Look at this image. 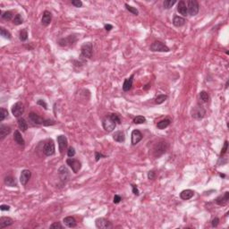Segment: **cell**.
<instances>
[{"label":"cell","mask_w":229,"mask_h":229,"mask_svg":"<svg viewBox=\"0 0 229 229\" xmlns=\"http://www.w3.org/2000/svg\"><path fill=\"white\" fill-rule=\"evenodd\" d=\"M168 149V144L166 142H159L155 148H154V156L156 158H159L163 154H165Z\"/></svg>","instance_id":"obj_1"},{"label":"cell","mask_w":229,"mask_h":229,"mask_svg":"<svg viewBox=\"0 0 229 229\" xmlns=\"http://www.w3.org/2000/svg\"><path fill=\"white\" fill-rule=\"evenodd\" d=\"M187 9H188V14L191 16H195L199 13L200 5L196 0H189L188 5H187Z\"/></svg>","instance_id":"obj_2"},{"label":"cell","mask_w":229,"mask_h":229,"mask_svg":"<svg viewBox=\"0 0 229 229\" xmlns=\"http://www.w3.org/2000/svg\"><path fill=\"white\" fill-rule=\"evenodd\" d=\"M102 126L104 128V130L107 132H111L112 131L114 130V128H116L117 126V123L114 122V120L111 119V117L108 116V117H106L103 118L102 120Z\"/></svg>","instance_id":"obj_3"},{"label":"cell","mask_w":229,"mask_h":229,"mask_svg":"<svg viewBox=\"0 0 229 229\" xmlns=\"http://www.w3.org/2000/svg\"><path fill=\"white\" fill-rule=\"evenodd\" d=\"M150 50L153 52H169V48L161 41H154L150 45Z\"/></svg>","instance_id":"obj_4"},{"label":"cell","mask_w":229,"mask_h":229,"mask_svg":"<svg viewBox=\"0 0 229 229\" xmlns=\"http://www.w3.org/2000/svg\"><path fill=\"white\" fill-rule=\"evenodd\" d=\"M23 113H24V105L22 102H16L12 107V114H14V117L20 118Z\"/></svg>","instance_id":"obj_5"},{"label":"cell","mask_w":229,"mask_h":229,"mask_svg":"<svg viewBox=\"0 0 229 229\" xmlns=\"http://www.w3.org/2000/svg\"><path fill=\"white\" fill-rule=\"evenodd\" d=\"M66 164L71 167V169L73 170V172L74 174L78 173L79 170L82 168V164L78 159H75L73 158H69L66 159Z\"/></svg>","instance_id":"obj_6"},{"label":"cell","mask_w":229,"mask_h":229,"mask_svg":"<svg viewBox=\"0 0 229 229\" xmlns=\"http://www.w3.org/2000/svg\"><path fill=\"white\" fill-rule=\"evenodd\" d=\"M92 49H93V46H92L91 42L84 43L81 48L82 55L84 57H87V58H90L92 56Z\"/></svg>","instance_id":"obj_7"},{"label":"cell","mask_w":229,"mask_h":229,"mask_svg":"<svg viewBox=\"0 0 229 229\" xmlns=\"http://www.w3.org/2000/svg\"><path fill=\"white\" fill-rule=\"evenodd\" d=\"M206 114V110L201 106H196L192 110V117L195 119H202Z\"/></svg>","instance_id":"obj_8"},{"label":"cell","mask_w":229,"mask_h":229,"mask_svg":"<svg viewBox=\"0 0 229 229\" xmlns=\"http://www.w3.org/2000/svg\"><path fill=\"white\" fill-rule=\"evenodd\" d=\"M55 143L52 140H49L48 141L45 145H44V148H43V152L44 154L48 157L49 156H52L55 154Z\"/></svg>","instance_id":"obj_9"},{"label":"cell","mask_w":229,"mask_h":229,"mask_svg":"<svg viewBox=\"0 0 229 229\" xmlns=\"http://www.w3.org/2000/svg\"><path fill=\"white\" fill-rule=\"evenodd\" d=\"M95 225H96L97 228L100 229H108L112 227V224L109 220H107L105 218H99L95 221Z\"/></svg>","instance_id":"obj_10"},{"label":"cell","mask_w":229,"mask_h":229,"mask_svg":"<svg viewBox=\"0 0 229 229\" xmlns=\"http://www.w3.org/2000/svg\"><path fill=\"white\" fill-rule=\"evenodd\" d=\"M58 175H59V178L61 180V182L63 183H66L70 178V173L69 170L67 169L66 166H62L59 169H58Z\"/></svg>","instance_id":"obj_11"},{"label":"cell","mask_w":229,"mask_h":229,"mask_svg":"<svg viewBox=\"0 0 229 229\" xmlns=\"http://www.w3.org/2000/svg\"><path fill=\"white\" fill-rule=\"evenodd\" d=\"M31 177V172L29 169H23L20 175V182L22 185L25 186Z\"/></svg>","instance_id":"obj_12"},{"label":"cell","mask_w":229,"mask_h":229,"mask_svg":"<svg viewBox=\"0 0 229 229\" xmlns=\"http://www.w3.org/2000/svg\"><path fill=\"white\" fill-rule=\"evenodd\" d=\"M57 143H58L60 153L63 154L67 148V138L65 135H58L57 136Z\"/></svg>","instance_id":"obj_13"},{"label":"cell","mask_w":229,"mask_h":229,"mask_svg":"<svg viewBox=\"0 0 229 229\" xmlns=\"http://www.w3.org/2000/svg\"><path fill=\"white\" fill-rule=\"evenodd\" d=\"M29 119H30L34 124H38V125L43 124L44 122H45V119H44V118H42L41 117H40L39 114H37L34 113V112L30 113V114H29Z\"/></svg>","instance_id":"obj_14"},{"label":"cell","mask_w":229,"mask_h":229,"mask_svg":"<svg viewBox=\"0 0 229 229\" xmlns=\"http://www.w3.org/2000/svg\"><path fill=\"white\" fill-rule=\"evenodd\" d=\"M142 133L139 130H133L132 132V144L136 145L142 140Z\"/></svg>","instance_id":"obj_15"},{"label":"cell","mask_w":229,"mask_h":229,"mask_svg":"<svg viewBox=\"0 0 229 229\" xmlns=\"http://www.w3.org/2000/svg\"><path fill=\"white\" fill-rule=\"evenodd\" d=\"M228 201H229V193H228V192H225V193H224V195H221V196L218 197V198L215 200L216 203L218 204L219 206H225V205H226L227 202H228Z\"/></svg>","instance_id":"obj_16"},{"label":"cell","mask_w":229,"mask_h":229,"mask_svg":"<svg viewBox=\"0 0 229 229\" xmlns=\"http://www.w3.org/2000/svg\"><path fill=\"white\" fill-rule=\"evenodd\" d=\"M52 21V14L49 11H44L43 14H42V18H41V23L43 25L48 26Z\"/></svg>","instance_id":"obj_17"},{"label":"cell","mask_w":229,"mask_h":229,"mask_svg":"<svg viewBox=\"0 0 229 229\" xmlns=\"http://www.w3.org/2000/svg\"><path fill=\"white\" fill-rule=\"evenodd\" d=\"M11 132V127L6 124L0 125V140L5 139Z\"/></svg>","instance_id":"obj_18"},{"label":"cell","mask_w":229,"mask_h":229,"mask_svg":"<svg viewBox=\"0 0 229 229\" xmlns=\"http://www.w3.org/2000/svg\"><path fill=\"white\" fill-rule=\"evenodd\" d=\"M113 139L114 142H124L125 141V135H124V132L123 131H117L116 132L113 134Z\"/></svg>","instance_id":"obj_19"},{"label":"cell","mask_w":229,"mask_h":229,"mask_svg":"<svg viewBox=\"0 0 229 229\" xmlns=\"http://www.w3.org/2000/svg\"><path fill=\"white\" fill-rule=\"evenodd\" d=\"M194 196V192L193 190H183V192L180 193V198L183 201H188L190 199H192Z\"/></svg>","instance_id":"obj_20"},{"label":"cell","mask_w":229,"mask_h":229,"mask_svg":"<svg viewBox=\"0 0 229 229\" xmlns=\"http://www.w3.org/2000/svg\"><path fill=\"white\" fill-rule=\"evenodd\" d=\"M14 142H15L18 145H20V146H24V144H25V141H24V139H23V136H22V133L19 132L18 130L14 131Z\"/></svg>","instance_id":"obj_21"},{"label":"cell","mask_w":229,"mask_h":229,"mask_svg":"<svg viewBox=\"0 0 229 229\" xmlns=\"http://www.w3.org/2000/svg\"><path fill=\"white\" fill-rule=\"evenodd\" d=\"M133 77H134V74L131 75L129 78H126L123 83V90L124 91H129L132 87V82H133Z\"/></svg>","instance_id":"obj_22"},{"label":"cell","mask_w":229,"mask_h":229,"mask_svg":"<svg viewBox=\"0 0 229 229\" xmlns=\"http://www.w3.org/2000/svg\"><path fill=\"white\" fill-rule=\"evenodd\" d=\"M177 12L182 14L183 16H186L188 14V9H187V6L185 4L184 1H183V0H181V1H179L178 5H177Z\"/></svg>","instance_id":"obj_23"},{"label":"cell","mask_w":229,"mask_h":229,"mask_svg":"<svg viewBox=\"0 0 229 229\" xmlns=\"http://www.w3.org/2000/svg\"><path fill=\"white\" fill-rule=\"evenodd\" d=\"M14 224V220L11 218L8 217H2L0 218V228H5L7 226H10Z\"/></svg>","instance_id":"obj_24"},{"label":"cell","mask_w":229,"mask_h":229,"mask_svg":"<svg viewBox=\"0 0 229 229\" xmlns=\"http://www.w3.org/2000/svg\"><path fill=\"white\" fill-rule=\"evenodd\" d=\"M63 222L67 227H70V228H73L77 225V222H76L75 218L73 217H66L63 219Z\"/></svg>","instance_id":"obj_25"},{"label":"cell","mask_w":229,"mask_h":229,"mask_svg":"<svg viewBox=\"0 0 229 229\" xmlns=\"http://www.w3.org/2000/svg\"><path fill=\"white\" fill-rule=\"evenodd\" d=\"M186 23V20L182 17V16H178V15H176L174 16V19H173V24L176 26V27H182Z\"/></svg>","instance_id":"obj_26"},{"label":"cell","mask_w":229,"mask_h":229,"mask_svg":"<svg viewBox=\"0 0 229 229\" xmlns=\"http://www.w3.org/2000/svg\"><path fill=\"white\" fill-rule=\"evenodd\" d=\"M4 183L6 185L9 186V187H16L17 186V183L14 177H13L12 176H7L5 177L4 179Z\"/></svg>","instance_id":"obj_27"},{"label":"cell","mask_w":229,"mask_h":229,"mask_svg":"<svg viewBox=\"0 0 229 229\" xmlns=\"http://www.w3.org/2000/svg\"><path fill=\"white\" fill-rule=\"evenodd\" d=\"M18 126H19V128H20L23 132H26L27 131V129H28V124H27V122H26V120L24 119V118H22V117H20L18 119Z\"/></svg>","instance_id":"obj_28"},{"label":"cell","mask_w":229,"mask_h":229,"mask_svg":"<svg viewBox=\"0 0 229 229\" xmlns=\"http://www.w3.org/2000/svg\"><path fill=\"white\" fill-rule=\"evenodd\" d=\"M170 123H171L170 119L166 118V119H163V120L159 121V122L157 124V127H158L159 129H160V130H163V129L166 128L167 126H169Z\"/></svg>","instance_id":"obj_29"},{"label":"cell","mask_w":229,"mask_h":229,"mask_svg":"<svg viewBox=\"0 0 229 229\" xmlns=\"http://www.w3.org/2000/svg\"><path fill=\"white\" fill-rule=\"evenodd\" d=\"M19 39H20V41L23 42H24L28 40V31L26 29H23L22 31H20V33H19Z\"/></svg>","instance_id":"obj_30"},{"label":"cell","mask_w":229,"mask_h":229,"mask_svg":"<svg viewBox=\"0 0 229 229\" xmlns=\"http://www.w3.org/2000/svg\"><path fill=\"white\" fill-rule=\"evenodd\" d=\"M72 36H70V37H68V38H65V39H62V40H60L59 41V45L60 46H62V47H66L67 45H69V44H73L74 41H73L71 39H72Z\"/></svg>","instance_id":"obj_31"},{"label":"cell","mask_w":229,"mask_h":229,"mask_svg":"<svg viewBox=\"0 0 229 229\" xmlns=\"http://www.w3.org/2000/svg\"><path fill=\"white\" fill-rule=\"evenodd\" d=\"M13 23L14 25H21L23 23V18L22 17V15L20 14H15V16L14 18Z\"/></svg>","instance_id":"obj_32"},{"label":"cell","mask_w":229,"mask_h":229,"mask_svg":"<svg viewBox=\"0 0 229 229\" xmlns=\"http://www.w3.org/2000/svg\"><path fill=\"white\" fill-rule=\"evenodd\" d=\"M0 34H1V36H3L5 39H7V40H11L12 39L11 33L8 31H6L5 28H3V27L0 28Z\"/></svg>","instance_id":"obj_33"},{"label":"cell","mask_w":229,"mask_h":229,"mask_svg":"<svg viewBox=\"0 0 229 229\" xmlns=\"http://www.w3.org/2000/svg\"><path fill=\"white\" fill-rule=\"evenodd\" d=\"M1 16H2V18L4 19V20L10 21V20H12L13 17H14V14L11 11H6V12H4L2 14ZM13 20H14V19H13Z\"/></svg>","instance_id":"obj_34"},{"label":"cell","mask_w":229,"mask_h":229,"mask_svg":"<svg viewBox=\"0 0 229 229\" xmlns=\"http://www.w3.org/2000/svg\"><path fill=\"white\" fill-rule=\"evenodd\" d=\"M176 3V0H166L163 3V6L165 9H170Z\"/></svg>","instance_id":"obj_35"},{"label":"cell","mask_w":229,"mask_h":229,"mask_svg":"<svg viewBox=\"0 0 229 229\" xmlns=\"http://www.w3.org/2000/svg\"><path fill=\"white\" fill-rule=\"evenodd\" d=\"M166 100H167L166 95L161 94V95H159V96L155 99V102H156V104L159 105V104H162L163 102H165Z\"/></svg>","instance_id":"obj_36"},{"label":"cell","mask_w":229,"mask_h":229,"mask_svg":"<svg viewBox=\"0 0 229 229\" xmlns=\"http://www.w3.org/2000/svg\"><path fill=\"white\" fill-rule=\"evenodd\" d=\"M7 117H8L7 109H6L4 107H1V110H0V122H3Z\"/></svg>","instance_id":"obj_37"},{"label":"cell","mask_w":229,"mask_h":229,"mask_svg":"<svg viewBox=\"0 0 229 229\" xmlns=\"http://www.w3.org/2000/svg\"><path fill=\"white\" fill-rule=\"evenodd\" d=\"M133 123H134L135 124H144V123H146V118L142 116H138V117H134V119H133Z\"/></svg>","instance_id":"obj_38"},{"label":"cell","mask_w":229,"mask_h":229,"mask_svg":"<svg viewBox=\"0 0 229 229\" xmlns=\"http://www.w3.org/2000/svg\"><path fill=\"white\" fill-rule=\"evenodd\" d=\"M124 6H125L126 10L129 11L130 13H132V14H134V15H138V14H139V11H138L135 7H133V6H129L128 4H125Z\"/></svg>","instance_id":"obj_39"},{"label":"cell","mask_w":229,"mask_h":229,"mask_svg":"<svg viewBox=\"0 0 229 229\" xmlns=\"http://www.w3.org/2000/svg\"><path fill=\"white\" fill-rule=\"evenodd\" d=\"M200 98H201V100L203 102H208V99H209V96H208V94L207 91L201 90V91L200 92Z\"/></svg>","instance_id":"obj_40"},{"label":"cell","mask_w":229,"mask_h":229,"mask_svg":"<svg viewBox=\"0 0 229 229\" xmlns=\"http://www.w3.org/2000/svg\"><path fill=\"white\" fill-rule=\"evenodd\" d=\"M49 228H51V229H63L64 226L61 225L60 222H55V223H53V224L49 226Z\"/></svg>","instance_id":"obj_41"},{"label":"cell","mask_w":229,"mask_h":229,"mask_svg":"<svg viewBox=\"0 0 229 229\" xmlns=\"http://www.w3.org/2000/svg\"><path fill=\"white\" fill-rule=\"evenodd\" d=\"M109 117H111L112 120H114L117 124H120L121 123V120H120V117H118V114H110Z\"/></svg>","instance_id":"obj_42"},{"label":"cell","mask_w":229,"mask_h":229,"mask_svg":"<svg viewBox=\"0 0 229 229\" xmlns=\"http://www.w3.org/2000/svg\"><path fill=\"white\" fill-rule=\"evenodd\" d=\"M75 155V149L73 147H70L67 150V156L69 158H73Z\"/></svg>","instance_id":"obj_43"},{"label":"cell","mask_w":229,"mask_h":229,"mask_svg":"<svg viewBox=\"0 0 229 229\" xmlns=\"http://www.w3.org/2000/svg\"><path fill=\"white\" fill-rule=\"evenodd\" d=\"M227 147H228V142H227V141H225V144H224V147L222 148V149H221V152H220V157L224 156V155L226 153Z\"/></svg>","instance_id":"obj_44"},{"label":"cell","mask_w":229,"mask_h":229,"mask_svg":"<svg viewBox=\"0 0 229 229\" xmlns=\"http://www.w3.org/2000/svg\"><path fill=\"white\" fill-rule=\"evenodd\" d=\"M72 5L74 6L75 7H82V2L81 0H73Z\"/></svg>","instance_id":"obj_45"},{"label":"cell","mask_w":229,"mask_h":229,"mask_svg":"<svg viewBox=\"0 0 229 229\" xmlns=\"http://www.w3.org/2000/svg\"><path fill=\"white\" fill-rule=\"evenodd\" d=\"M102 158H107V156L100 153V152H98V151H95V159H96V161H99Z\"/></svg>","instance_id":"obj_46"},{"label":"cell","mask_w":229,"mask_h":229,"mask_svg":"<svg viewBox=\"0 0 229 229\" xmlns=\"http://www.w3.org/2000/svg\"><path fill=\"white\" fill-rule=\"evenodd\" d=\"M37 104L40 105V106H41V107H43L45 109H48V104H47L46 101L43 100H39L37 101Z\"/></svg>","instance_id":"obj_47"},{"label":"cell","mask_w":229,"mask_h":229,"mask_svg":"<svg viewBox=\"0 0 229 229\" xmlns=\"http://www.w3.org/2000/svg\"><path fill=\"white\" fill-rule=\"evenodd\" d=\"M132 193H133V194L136 195V196H139V195H140V192H139V190H138L137 186L134 185V184H132Z\"/></svg>","instance_id":"obj_48"},{"label":"cell","mask_w":229,"mask_h":229,"mask_svg":"<svg viewBox=\"0 0 229 229\" xmlns=\"http://www.w3.org/2000/svg\"><path fill=\"white\" fill-rule=\"evenodd\" d=\"M122 201V198H121V196L120 195H118V194H116V195H114V204H118L120 201Z\"/></svg>","instance_id":"obj_49"},{"label":"cell","mask_w":229,"mask_h":229,"mask_svg":"<svg viewBox=\"0 0 229 229\" xmlns=\"http://www.w3.org/2000/svg\"><path fill=\"white\" fill-rule=\"evenodd\" d=\"M218 224H219V218H215L212 219V221H211L212 227H217L218 225Z\"/></svg>","instance_id":"obj_50"},{"label":"cell","mask_w":229,"mask_h":229,"mask_svg":"<svg viewBox=\"0 0 229 229\" xmlns=\"http://www.w3.org/2000/svg\"><path fill=\"white\" fill-rule=\"evenodd\" d=\"M53 124H55V121L50 120V119H45V122L43 124L44 126H48V125H53Z\"/></svg>","instance_id":"obj_51"},{"label":"cell","mask_w":229,"mask_h":229,"mask_svg":"<svg viewBox=\"0 0 229 229\" xmlns=\"http://www.w3.org/2000/svg\"><path fill=\"white\" fill-rule=\"evenodd\" d=\"M0 209H1L2 211H10V206L2 204L1 206H0Z\"/></svg>","instance_id":"obj_52"},{"label":"cell","mask_w":229,"mask_h":229,"mask_svg":"<svg viewBox=\"0 0 229 229\" xmlns=\"http://www.w3.org/2000/svg\"><path fill=\"white\" fill-rule=\"evenodd\" d=\"M148 178L149 179V180H152V179H154L155 178V173L153 171H149V173H148Z\"/></svg>","instance_id":"obj_53"},{"label":"cell","mask_w":229,"mask_h":229,"mask_svg":"<svg viewBox=\"0 0 229 229\" xmlns=\"http://www.w3.org/2000/svg\"><path fill=\"white\" fill-rule=\"evenodd\" d=\"M113 29V25H111V24H106L105 25V30L107 31H111Z\"/></svg>","instance_id":"obj_54"},{"label":"cell","mask_w":229,"mask_h":229,"mask_svg":"<svg viewBox=\"0 0 229 229\" xmlns=\"http://www.w3.org/2000/svg\"><path fill=\"white\" fill-rule=\"evenodd\" d=\"M228 83H229V81H227V82H226V83H225V89H227V88H228Z\"/></svg>","instance_id":"obj_55"},{"label":"cell","mask_w":229,"mask_h":229,"mask_svg":"<svg viewBox=\"0 0 229 229\" xmlns=\"http://www.w3.org/2000/svg\"><path fill=\"white\" fill-rule=\"evenodd\" d=\"M219 176H221V177H225V176L224 174H219Z\"/></svg>","instance_id":"obj_56"}]
</instances>
